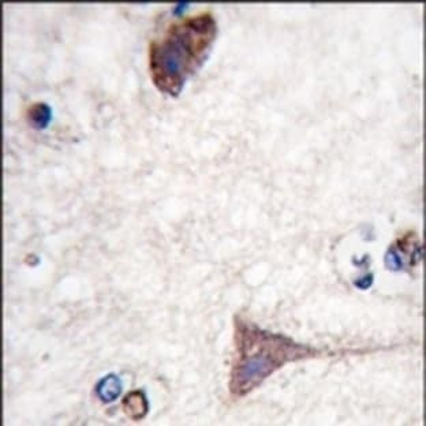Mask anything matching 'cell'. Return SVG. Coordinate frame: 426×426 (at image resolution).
Wrapping results in <instances>:
<instances>
[{
  "label": "cell",
  "mask_w": 426,
  "mask_h": 426,
  "mask_svg": "<svg viewBox=\"0 0 426 426\" xmlns=\"http://www.w3.org/2000/svg\"><path fill=\"white\" fill-rule=\"evenodd\" d=\"M217 33V21L209 10L171 24L147 49V68L155 88L165 96H180L186 82L211 55Z\"/></svg>",
  "instance_id": "1"
},
{
  "label": "cell",
  "mask_w": 426,
  "mask_h": 426,
  "mask_svg": "<svg viewBox=\"0 0 426 426\" xmlns=\"http://www.w3.org/2000/svg\"><path fill=\"white\" fill-rule=\"evenodd\" d=\"M234 328L235 355L229 372V395L237 399L253 393L284 365L321 354L318 348L265 331L239 316L234 318Z\"/></svg>",
  "instance_id": "2"
},
{
  "label": "cell",
  "mask_w": 426,
  "mask_h": 426,
  "mask_svg": "<svg viewBox=\"0 0 426 426\" xmlns=\"http://www.w3.org/2000/svg\"><path fill=\"white\" fill-rule=\"evenodd\" d=\"M125 414L133 421H141L147 417L149 411L147 395L142 391H131L122 402Z\"/></svg>",
  "instance_id": "3"
},
{
  "label": "cell",
  "mask_w": 426,
  "mask_h": 426,
  "mask_svg": "<svg viewBox=\"0 0 426 426\" xmlns=\"http://www.w3.org/2000/svg\"><path fill=\"white\" fill-rule=\"evenodd\" d=\"M122 393V383L119 377L110 375L101 378L96 385V395L98 399L104 403L114 402L115 399Z\"/></svg>",
  "instance_id": "4"
},
{
  "label": "cell",
  "mask_w": 426,
  "mask_h": 426,
  "mask_svg": "<svg viewBox=\"0 0 426 426\" xmlns=\"http://www.w3.org/2000/svg\"><path fill=\"white\" fill-rule=\"evenodd\" d=\"M28 118L34 129H46L51 120V108L46 103H37L29 108Z\"/></svg>",
  "instance_id": "5"
}]
</instances>
